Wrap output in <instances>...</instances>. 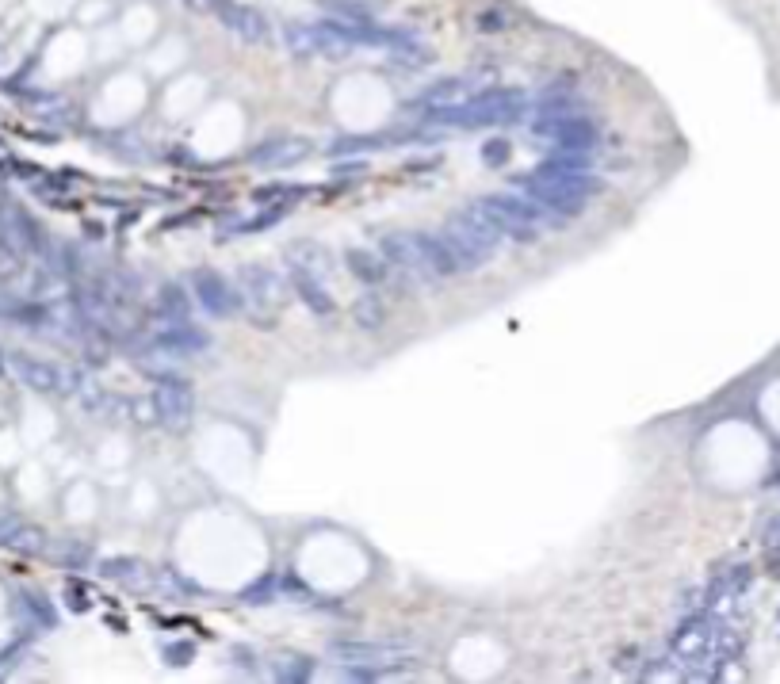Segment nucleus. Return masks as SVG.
Returning <instances> with one entry per match:
<instances>
[{
  "instance_id": "obj_1",
  "label": "nucleus",
  "mask_w": 780,
  "mask_h": 684,
  "mask_svg": "<svg viewBox=\"0 0 780 684\" xmlns=\"http://www.w3.org/2000/svg\"><path fill=\"white\" fill-rule=\"evenodd\" d=\"M520 188L528 192L532 203H543V207H551L559 214H578L585 207V199L593 195V188H597V180L582 165L547 161L543 169L520 176Z\"/></svg>"
},
{
  "instance_id": "obj_2",
  "label": "nucleus",
  "mask_w": 780,
  "mask_h": 684,
  "mask_svg": "<svg viewBox=\"0 0 780 684\" xmlns=\"http://www.w3.org/2000/svg\"><path fill=\"white\" fill-rule=\"evenodd\" d=\"M524 104H528V96L520 88H486L482 96H471L463 104L436 111V123H448V127H463V130L494 127V123L517 119L520 111H524Z\"/></svg>"
},
{
  "instance_id": "obj_3",
  "label": "nucleus",
  "mask_w": 780,
  "mask_h": 684,
  "mask_svg": "<svg viewBox=\"0 0 780 684\" xmlns=\"http://www.w3.org/2000/svg\"><path fill=\"white\" fill-rule=\"evenodd\" d=\"M444 241L455 249V257L463 260V268H478V264H486V260L498 253V241L501 234L482 218L475 203L467 207L463 214H455L448 218V226H444Z\"/></svg>"
},
{
  "instance_id": "obj_4",
  "label": "nucleus",
  "mask_w": 780,
  "mask_h": 684,
  "mask_svg": "<svg viewBox=\"0 0 780 684\" xmlns=\"http://www.w3.org/2000/svg\"><path fill=\"white\" fill-rule=\"evenodd\" d=\"M329 654L345 665L352 677L360 681H371L379 673H394V669H406L413 665V654L402 650V646H387V642H360V639H345L333 642Z\"/></svg>"
},
{
  "instance_id": "obj_5",
  "label": "nucleus",
  "mask_w": 780,
  "mask_h": 684,
  "mask_svg": "<svg viewBox=\"0 0 780 684\" xmlns=\"http://www.w3.org/2000/svg\"><path fill=\"white\" fill-rule=\"evenodd\" d=\"M475 207L501 237H513V241H524V245L540 237V211L528 199H517V195H482Z\"/></svg>"
},
{
  "instance_id": "obj_6",
  "label": "nucleus",
  "mask_w": 780,
  "mask_h": 684,
  "mask_svg": "<svg viewBox=\"0 0 780 684\" xmlns=\"http://www.w3.org/2000/svg\"><path fill=\"white\" fill-rule=\"evenodd\" d=\"M238 295H241V306H245V310H249L257 321H268L276 310H280L283 302H287L283 279L276 276V272H268V268H260V264L241 268Z\"/></svg>"
},
{
  "instance_id": "obj_7",
  "label": "nucleus",
  "mask_w": 780,
  "mask_h": 684,
  "mask_svg": "<svg viewBox=\"0 0 780 684\" xmlns=\"http://www.w3.org/2000/svg\"><path fill=\"white\" fill-rule=\"evenodd\" d=\"M153 409H157V421L169 428V432H188L195 417V390L184 379H161L153 390Z\"/></svg>"
},
{
  "instance_id": "obj_8",
  "label": "nucleus",
  "mask_w": 780,
  "mask_h": 684,
  "mask_svg": "<svg viewBox=\"0 0 780 684\" xmlns=\"http://www.w3.org/2000/svg\"><path fill=\"white\" fill-rule=\"evenodd\" d=\"M192 287H195L199 306H203L211 318H230V314L241 306L238 287H234L226 276H218L215 268H199V272L192 276Z\"/></svg>"
},
{
  "instance_id": "obj_9",
  "label": "nucleus",
  "mask_w": 780,
  "mask_h": 684,
  "mask_svg": "<svg viewBox=\"0 0 780 684\" xmlns=\"http://www.w3.org/2000/svg\"><path fill=\"white\" fill-rule=\"evenodd\" d=\"M379 253L387 260L390 268H402V272H413V276H429L425 268V257H421V245H417V234H383L379 237Z\"/></svg>"
},
{
  "instance_id": "obj_10",
  "label": "nucleus",
  "mask_w": 780,
  "mask_h": 684,
  "mask_svg": "<svg viewBox=\"0 0 780 684\" xmlns=\"http://www.w3.org/2000/svg\"><path fill=\"white\" fill-rule=\"evenodd\" d=\"M218 20L226 23L238 39L245 43H264L268 39V20L260 16L257 8H249V4H230V0H218Z\"/></svg>"
},
{
  "instance_id": "obj_11",
  "label": "nucleus",
  "mask_w": 780,
  "mask_h": 684,
  "mask_svg": "<svg viewBox=\"0 0 780 684\" xmlns=\"http://www.w3.org/2000/svg\"><path fill=\"white\" fill-rule=\"evenodd\" d=\"M417 245H421V257H425V268L433 279H448L467 272L463 260L455 257V249L444 241V234H417Z\"/></svg>"
},
{
  "instance_id": "obj_12",
  "label": "nucleus",
  "mask_w": 780,
  "mask_h": 684,
  "mask_svg": "<svg viewBox=\"0 0 780 684\" xmlns=\"http://www.w3.org/2000/svg\"><path fill=\"white\" fill-rule=\"evenodd\" d=\"M207 344H211V341H207V337L195 329L192 321H173L169 329H161V333H157V348H165V352H169V356H176V360L203 352Z\"/></svg>"
},
{
  "instance_id": "obj_13",
  "label": "nucleus",
  "mask_w": 780,
  "mask_h": 684,
  "mask_svg": "<svg viewBox=\"0 0 780 684\" xmlns=\"http://www.w3.org/2000/svg\"><path fill=\"white\" fill-rule=\"evenodd\" d=\"M291 283L299 291V299L314 310V314H333V299H329V283L306 268H291Z\"/></svg>"
},
{
  "instance_id": "obj_14",
  "label": "nucleus",
  "mask_w": 780,
  "mask_h": 684,
  "mask_svg": "<svg viewBox=\"0 0 780 684\" xmlns=\"http://www.w3.org/2000/svg\"><path fill=\"white\" fill-rule=\"evenodd\" d=\"M287 260H291V268H306V272H314V276L329 279L333 272V253L318 245V241H299V245H291L287 249Z\"/></svg>"
},
{
  "instance_id": "obj_15",
  "label": "nucleus",
  "mask_w": 780,
  "mask_h": 684,
  "mask_svg": "<svg viewBox=\"0 0 780 684\" xmlns=\"http://www.w3.org/2000/svg\"><path fill=\"white\" fill-rule=\"evenodd\" d=\"M345 264L352 276L360 283H371V287L390 276V264L379 253H371V249H345Z\"/></svg>"
},
{
  "instance_id": "obj_16",
  "label": "nucleus",
  "mask_w": 780,
  "mask_h": 684,
  "mask_svg": "<svg viewBox=\"0 0 780 684\" xmlns=\"http://www.w3.org/2000/svg\"><path fill=\"white\" fill-rule=\"evenodd\" d=\"M306 153H310V146H306V142L287 138V142H268L264 150L253 153V161H257V165H268V169H287V165L303 161Z\"/></svg>"
},
{
  "instance_id": "obj_17",
  "label": "nucleus",
  "mask_w": 780,
  "mask_h": 684,
  "mask_svg": "<svg viewBox=\"0 0 780 684\" xmlns=\"http://www.w3.org/2000/svg\"><path fill=\"white\" fill-rule=\"evenodd\" d=\"M463 92H467V85H463V81H436L433 88H425V92L417 96V104H413V107H425V111H444V107L463 104Z\"/></svg>"
},
{
  "instance_id": "obj_18",
  "label": "nucleus",
  "mask_w": 780,
  "mask_h": 684,
  "mask_svg": "<svg viewBox=\"0 0 780 684\" xmlns=\"http://www.w3.org/2000/svg\"><path fill=\"white\" fill-rule=\"evenodd\" d=\"M268 669H272V677H276V681L295 684V681H310L314 662H310L306 654H276V658L268 662Z\"/></svg>"
},
{
  "instance_id": "obj_19",
  "label": "nucleus",
  "mask_w": 780,
  "mask_h": 684,
  "mask_svg": "<svg viewBox=\"0 0 780 684\" xmlns=\"http://www.w3.org/2000/svg\"><path fill=\"white\" fill-rule=\"evenodd\" d=\"M352 318H356V325L364 333H379L383 321H387V302L379 299V295H360L356 306H352Z\"/></svg>"
},
{
  "instance_id": "obj_20",
  "label": "nucleus",
  "mask_w": 780,
  "mask_h": 684,
  "mask_svg": "<svg viewBox=\"0 0 780 684\" xmlns=\"http://www.w3.org/2000/svg\"><path fill=\"white\" fill-rule=\"evenodd\" d=\"M161 314L165 318H173V321H188V310H192V302H188V295H184V287L180 283H169L165 291H161Z\"/></svg>"
},
{
  "instance_id": "obj_21",
  "label": "nucleus",
  "mask_w": 780,
  "mask_h": 684,
  "mask_svg": "<svg viewBox=\"0 0 780 684\" xmlns=\"http://www.w3.org/2000/svg\"><path fill=\"white\" fill-rule=\"evenodd\" d=\"M104 574L119 581H138L142 574H150V570H146L142 558H111V562H104Z\"/></svg>"
},
{
  "instance_id": "obj_22",
  "label": "nucleus",
  "mask_w": 780,
  "mask_h": 684,
  "mask_svg": "<svg viewBox=\"0 0 780 684\" xmlns=\"http://www.w3.org/2000/svg\"><path fill=\"white\" fill-rule=\"evenodd\" d=\"M505 20H509V16H505L501 8H490V12L478 16V31H505V27H509Z\"/></svg>"
},
{
  "instance_id": "obj_23",
  "label": "nucleus",
  "mask_w": 780,
  "mask_h": 684,
  "mask_svg": "<svg viewBox=\"0 0 780 684\" xmlns=\"http://www.w3.org/2000/svg\"><path fill=\"white\" fill-rule=\"evenodd\" d=\"M505 157H509V142H501V138H494V142L482 146V161H486V165H501Z\"/></svg>"
},
{
  "instance_id": "obj_24",
  "label": "nucleus",
  "mask_w": 780,
  "mask_h": 684,
  "mask_svg": "<svg viewBox=\"0 0 780 684\" xmlns=\"http://www.w3.org/2000/svg\"><path fill=\"white\" fill-rule=\"evenodd\" d=\"M27 379L39 386V390H50V386H54V371H46V367H27Z\"/></svg>"
},
{
  "instance_id": "obj_25",
  "label": "nucleus",
  "mask_w": 780,
  "mask_h": 684,
  "mask_svg": "<svg viewBox=\"0 0 780 684\" xmlns=\"http://www.w3.org/2000/svg\"><path fill=\"white\" fill-rule=\"evenodd\" d=\"M165 658H169V662H180V665L192 662V646H169V650H165Z\"/></svg>"
},
{
  "instance_id": "obj_26",
  "label": "nucleus",
  "mask_w": 780,
  "mask_h": 684,
  "mask_svg": "<svg viewBox=\"0 0 780 684\" xmlns=\"http://www.w3.org/2000/svg\"><path fill=\"white\" fill-rule=\"evenodd\" d=\"M192 4H195V8H215L218 0H192Z\"/></svg>"
}]
</instances>
